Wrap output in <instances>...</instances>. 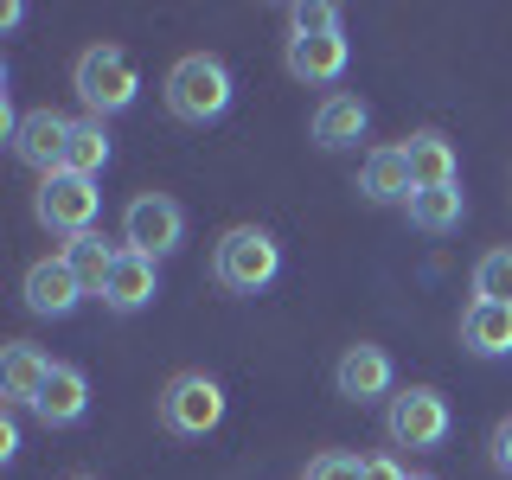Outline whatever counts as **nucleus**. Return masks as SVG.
Masks as SVG:
<instances>
[{
  "label": "nucleus",
  "instance_id": "18",
  "mask_svg": "<svg viewBox=\"0 0 512 480\" xmlns=\"http://www.w3.org/2000/svg\"><path fill=\"white\" fill-rule=\"evenodd\" d=\"M45 372H52V359H45L39 346H26V340H13L7 352H0V384H7L13 404H32L39 384H45Z\"/></svg>",
  "mask_w": 512,
  "mask_h": 480
},
{
  "label": "nucleus",
  "instance_id": "20",
  "mask_svg": "<svg viewBox=\"0 0 512 480\" xmlns=\"http://www.w3.org/2000/svg\"><path fill=\"white\" fill-rule=\"evenodd\" d=\"M410 224H416V231H429V237L455 231V224H461V192H455V186L416 192V199H410Z\"/></svg>",
  "mask_w": 512,
  "mask_h": 480
},
{
  "label": "nucleus",
  "instance_id": "16",
  "mask_svg": "<svg viewBox=\"0 0 512 480\" xmlns=\"http://www.w3.org/2000/svg\"><path fill=\"white\" fill-rule=\"evenodd\" d=\"M461 340H468V352H480V359H506L512 352V308L474 301V308L461 314Z\"/></svg>",
  "mask_w": 512,
  "mask_h": 480
},
{
  "label": "nucleus",
  "instance_id": "3",
  "mask_svg": "<svg viewBox=\"0 0 512 480\" xmlns=\"http://www.w3.org/2000/svg\"><path fill=\"white\" fill-rule=\"evenodd\" d=\"M71 84H77V96H84L90 116H116V109L135 103L141 77H135V64H128V52H116V45H90V52L77 58Z\"/></svg>",
  "mask_w": 512,
  "mask_h": 480
},
{
  "label": "nucleus",
  "instance_id": "28",
  "mask_svg": "<svg viewBox=\"0 0 512 480\" xmlns=\"http://www.w3.org/2000/svg\"><path fill=\"white\" fill-rule=\"evenodd\" d=\"M71 480H90V474H71Z\"/></svg>",
  "mask_w": 512,
  "mask_h": 480
},
{
  "label": "nucleus",
  "instance_id": "17",
  "mask_svg": "<svg viewBox=\"0 0 512 480\" xmlns=\"http://www.w3.org/2000/svg\"><path fill=\"white\" fill-rule=\"evenodd\" d=\"M365 128H372V109L359 103V96H327V103L314 109V141L320 148H346V141H359Z\"/></svg>",
  "mask_w": 512,
  "mask_h": 480
},
{
  "label": "nucleus",
  "instance_id": "12",
  "mask_svg": "<svg viewBox=\"0 0 512 480\" xmlns=\"http://www.w3.org/2000/svg\"><path fill=\"white\" fill-rule=\"evenodd\" d=\"M32 410H39L52 429L77 423V416L90 410V384H84V372H77V365H52V372H45V384H39V397H32Z\"/></svg>",
  "mask_w": 512,
  "mask_h": 480
},
{
  "label": "nucleus",
  "instance_id": "21",
  "mask_svg": "<svg viewBox=\"0 0 512 480\" xmlns=\"http://www.w3.org/2000/svg\"><path fill=\"white\" fill-rule=\"evenodd\" d=\"M103 160H109L103 122H77L71 128V148H64V173H84V180H96V173H103Z\"/></svg>",
  "mask_w": 512,
  "mask_h": 480
},
{
  "label": "nucleus",
  "instance_id": "25",
  "mask_svg": "<svg viewBox=\"0 0 512 480\" xmlns=\"http://www.w3.org/2000/svg\"><path fill=\"white\" fill-rule=\"evenodd\" d=\"M493 468H500V474H512V416H506L500 429H493Z\"/></svg>",
  "mask_w": 512,
  "mask_h": 480
},
{
  "label": "nucleus",
  "instance_id": "24",
  "mask_svg": "<svg viewBox=\"0 0 512 480\" xmlns=\"http://www.w3.org/2000/svg\"><path fill=\"white\" fill-rule=\"evenodd\" d=\"M301 480H365V461L359 455H340V448H327V455L308 461V474Z\"/></svg>",
  "mask_w": 512,
  "mask_h": 480
},
{
  "label": "nucleus",
  "instance_id": "5",
  "mask_svg": "<svg viewBox=\"0 0 512 480\" xmlns=\"http://www.w3.org/2000/svg\"><path fill=\"white\" fill-rule=\"evenodd\" d=\"M160 423H167L173 436H205V429H218V423H224V391H218V378L180 372L167 391H160Z\"/></svg>",
  "mask_w": 512,
  "mask_h": 480
},
{
  "label": "nucleus",
  "instance_id": "27",
  "mask_svg": "<svg viewBox=\"0 0 512 480\" xmlns=\"http://www.w3.org/2000/svg\"><path fill=\"white\" fill-rule=\"evenodd\" d=\"M13 448H20V429H13V416H7V423H0V461H7Z\"/></svg>",
  "mask_w": 512,
  "mask_h": 480
},
{
  "label": "nucleus",
  "instance_id": "6",
  "mask_svg": "<svg viewBox=\"0 0 512 480\" xmlns=\"http://www.w3.org/2000/svg\"><path fill=\"white\" fill-rule=\"evenodd\" d=\"M397 448H442L448 442V397L429 391V384H410V391L391 397V416H384Z\"/></svg>",
  "mask_w": 512,
  "mask_h": 480
},
{
  "label": "nucleus",
  "instance_id": "19",
  "mask_svg": "<svg viewBox=\"0 0 512 480\" xmlns=\"http://www.w3.org/2000/svg\"><path fill=\"white\" fill-rule=\"evenodd\" d=\"M116 256L122 250H109L96 231H84V237H71V244H64V263H71V276L84 282V295H103V288H109V276H116Z\"/></svg>",
  "mask_w": 512,
  "mask_h": 480
},
{
  "label": "nucleus",
  "instance_id": "8",
  "mask_svg": "<svg viewBox=\"0 0 512 480\" xmlns=\"http://www.w3.org/2000/svg\"><path fill=\"white\" fill-rule=\"evenodd\" d=\"M71 116H58V109H32V116H20V128H13V154L26 160V167H39L45 180L52 173H64V148H71Z\"/></svg>",
  "mask_w": 512,
  "mask_h": 480
},
{
  "label": "nucleus",
  "instance_id": "22",
  "mask_svg": "<svg viewBox=\"0 0 512 480\" xmlns=\"http://www.w3.org/2000/svg\"><path fill=\"white\" fill-rule=\"evenodd\" d=\"M474 301H500V308H512V250H487L474 263Z\"/></svg>",
  "mask_w": 512,
  "mask_h": 480
},
{
  "label": "nucleus",
  "instance_id": "14",
  "mask_svg": "<svg viewBox=\"0 0 512 480\" xmlns=\"http://www.w3.org/2000/svg\"><path fill=\"white\" fill-rule=\"evenodd\" d=\"M154 288H160V276H154V256L122 250V256H116V276H109V288H103V308L135 314V308H148V301H154Z\"/></svg>",
  "mask_w": 512,
  "mask_h": 480
},
{
  "label": "nucleus",
  "instance_id": "1",
  "mask_svg": "<svg viewBox=\"0 0 512 480\" xmlns=\"http://www.w3.org/2000/svg\"><path fill=\"white\" fill-rule=\"evenodd\" d=\"M212 276L231 288V295H256V288H269L282 276V244L269 231H256V224H237V231L218 237Z\"/></svg>",
  "mask_w": 512,
  "mask_h": 480
},
{
  "label": "nucleus",
  "instance_id": "15",
  "mask_svg": "<svg viewBox=\"0 0 512 480\" xmlns=\"http://www.w3.org/2000/svg\"><path fill=\"white\" fill-rule=\"evenodd\" d=\"M404 160H410V173H416V192H429V186H455V173H461L455 141L436 135V128L410 135V141H404Z\"/></svg>",
  "mask_w": 512,
  "mask_h": 480
},
{
  "label": "nucleus",
  "instance_id": "11",
  "mask_svg": "<svg viewBox=\"0 0 512 480\" xmlns=\"http://www.w3.org/2000/svg\"><path fill=\"white\" fill-rule=\"evenodd\" d=\"M359 192H365L372 205H410V199H416V173H410L404 148H372V154H365Z\"/></svg>",
  "mask_w": 512,
  "mask_h": 480
},
{
  "label": "nucleus",
  "instance_id": "23",
  "mask_svg": "<svg viewBox=\"0 0 512 480\" xmlns=\"http://www.w3.org/2000/svg\"><path fill=\"white\" fill-rule=\"evenodd\" d=\"M288 26H295V39H320V32H340V7H327V0H301V7L288 13Z\"/></svg>",
  "mask_w": 512,
  "mask_h": 480
},
{
  "label": "nucleus",
  "instance_id": "13",
  "mask_svg": "<svg viewBox=\"0 0 512 480\" xmlns=\"http://www.w3.org/2000/svg\"><path fill=\"white\" fill-rule=\"evenodd\" d=\"M352 45L346 32H320V39H288V71L301 77V84H333V77L346 71Z\"/></svg>",
  "mask_w": 512,
  "mask_h": 480
},
{
  "label": "nucleus",
  "instance_id": "10",
  "mask_svg": "<svg viewBox=\"0 0 512 480\" xmlns=\"http://www.w3.org/2000/svg\"><path fill=\"white\" fill-rule=\"evenodd\" d=\"M77 301H84V282L71 276V263H64V256H45V263H32L26 269V308L32 314H71Z\"/></svg>",
  "mask_w": 512,
  "mask_h": 480
},
{
  "label": "nucleus",
  "instance_id": "2",
  "mask_svg": "<svg viewBox=\"0 0 512 480\" xmlns=\"http://www.w3.org/2000/svg\"><path fill=\"white\" fill-rule=\"evenodd\" d=\"M167 109L180 122H218L224 109H231V71L212 58V52H192L167 71Z\"/></svg>",
  "mask_w": 512,
  "mask_h": 480
},
{
  "label": "nucleus",
  "instance_id": "4",
  "mask_svg": "<svg viewBox=\"0 0 512 480\" xmlns=\"http://www.w3.org/2000/svg\"><path fill=\"white\" fill-rule=\"evenodd\" d=\"M96 205H103L96 180H84V173H52V180H39V199H32V212H39L45 231L84 237L90 224H96Z\"/></svg>",
  "mask_w": 512,
  "mask_h": 480
},
{
  "label": "nucleus",
  "instance_id": "26",
  "mask_svg": "<svg viewBox=\"0 0 512 480\" xmlns=\"http://www.w3.org/2000/svg\"><path fill=\"white\" fill-rule=\"evenodd\" d=\"M365 480H410V474L397 468V461H384V455H378V461H365Z\"/></svg>",
  "mask_w": 512,
  "mask_h": 480
},
{
  "label": "nucleus",
  "instance_id": "9",
  "mask_svg": "<svg viewBox=\"0 0 512 480\" xmlns=\"http://www.w3.org/2000/svg\"><path fill=\"white\" fill-rule=\"evenodd\" d=\"M391 378H397L391 352H384V346H372V340L346 346V352H340V365H333V384H340V397H352V404H372V397H391Z\"/></svg>",
  "mask_w": 512,
  "mask_h": 480
},
{
  "label": "nucleus",
  "instance_id": "7",
  "mask_svg": "<svg viewBox=\"0 0 512 480\" xmlns=\"http://www.w3.org/2000/svg\"><path fill=\"white\" fill-rule=\"evenodd\" d=\"M180 237H186V212L167 199V192H141V199H128V212H122V244L128 250L167 256V250H180Z\"/></svg>",
  "mask_w": 512,
  "mask_h": 480
}]
</instances>
